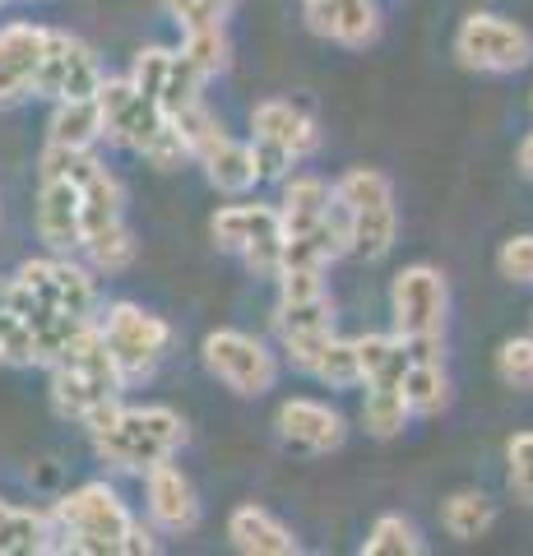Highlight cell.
I'll return each instance as SVG.
<instances>
[{
    "mask_svg": "<svg viewBox=\"0 0 533 556\" xmlns=\"http://www.w3.org/2000/svg\"><path fill=\"white\" fill-rule=\"evenodd\" d=\"M89 437L102 464L122 468V473H149L153 464L172 459L186 441V422L181 413H172L163 404H149V408H102L98 417H89Z\"/></svg>",
    "mask_w": 533,
    "mask_h": 556,
    "instance_id": "6da1fadb",
    "label": "cell"
},
{
    "mask_svg": "<svg viewBox=\"0 0 533 556\" xmlns=\"http://www.w3.org/2000/svg\"><path fill=\"white\" fill-rule=\"evenodd\" d=\"M122 390H126V376L116 367L98 320L51 362V408L71 417V422H89L102 408L122 404Z\"/></svg>",
    "mask_w": 533,
    "mask_h": 556,
    "instance_id": "7a4b0ae2",
    "label": "cell"
},
{
    "mask_svg": "<svg viewBox=\"0 0 533 556\" xmlns=\"http://www.w3.org/2000/svg\"><path fill=\"white\" fill-rule=\"evenodd\" d=\"M79 251L98 274H122L135 260L122 181L93 159V149L79 153Z\"/></svg>",
    "mask_w": 533,
    "mask_h": 556,
    "instance_id": "3957f363",
    "label": "cell"
},
{
    "mask_svg": "<svg viewBox=\"0 0 533 556\" xmlns=\"http://www.w3.org/2000/svg\"><path fill=\"white\" fill-rule=\"evenodd\" d=\"M98 112H102V135L116 139L122 149L140 153L144 163L172 172L186 159V144L172 116L153 102L149 93H140L130 79H102L98 84Z\"/></svg>",
    "mask_w": 533,
    "mask_h": 556,
    "instance_id": "277c9868",
    "label": "cell"
},
{
    "mask_svg": "<svg viewBox=\"0 0 533 556\" xmlns=\"http://www.w3.org/2000/svg\"><path fill=\"white\" fill-rule=\"evenodd\" d=\"M56 525V552H84V556H130L135 515L107 482H84L51 510Z\"/></svg>",
    "mask_w": 533,
    "mask_h": 556,
    "instance_id": "5b68a950",
    "label": "cell"
},
{
    "mask_svg": "<svg viewBox=\"0 0 533 556\" xmlns=\"http://www.w3.org/2000/svg\"><path fill=\"white\" fill-rule=\"evenodd\" d=\"M334 204L348 228V255L385 260L394 237H399V208H394V186L385 172L353 167L334 181Z\"/></svg>",
    "mask_w": 533,
    "mask_h": 556,
    "instance_id": "8992f818",
    "label": "cell"
},
{
    "mask_svg": "<svg viewBox=\"0 0 533 556\" xmlns=\"http://www.w3.org/2000/svg\"><path fill=\"white\" fill-rule=\"evenodd\" d=\"M394 334L404 339L408 357H441L445 353V311L450 288L432 265H408L390 288Z\"/></svg>",
    "mask_w": 533,
    "mask_h": 556,
    "instance_id": "52a82bcc",
    "label": "cell"
},
{
    "mask_svg": "<svg viewBox=\"0 0 533 556\" xmlns=\"http://www.w3.org/2000/svg\"><path fill=\"white\" fill-rule=\"evenodd\" d=\"M172 126H177L181 144H186V159H195L204 167V177H210V186H218L223 195H246V190L261 181L255 149L223 130L204 102L186 108L181 116H172Z\"/></svg>",
    "mask_w": 533,
    "mask_h": 556,
    "instance_id": "ba28073f",
    "label": "cell"
},
{
    "mask_svg": "<svg viewBox=\"0 0 533 556\" xmlns=\"http://www.w3.org/2000/svg\"><path fill=\"white\" fill-rule=\"evenodd\" d=\"M79 153L84 149L47 144L38 167V237L51 255L79 251Z\"/></svg>",
    "mask_w": 533,
    "mask_h": 556,
    "instance_id": "9c48e42d",
    "label": "cell"
},
{
    "mask_svg": "<svg viewBox=\"0 0 533 556\" xmlns=\"http://www.w3.org/2000/svg\"><path fill=\"white\" fill-rule=\"evenodd\" d=\"M251 149H255V167H261V181L269 177H288L297 163H306L320 149V130L316 121L306 116L292 102H261L251 116Z\"/></svg>",
    "mask_w": 533,
    "mask_h": 556,
    "instance_id": "30bf717a",
    "label": "cell"
},
{
    "mask_svg": "<svg viewBox=\"0 0 533 556\" xmlns=\"http://www.w3.org/2000/svg\"><path fill=\"white\" fill-rule=\"evenodd\" d=\"M210 232L223 251H232L255 278H279L283 269V223L274 204H228L218 208Z\"/></svg>",
    "mask_w": 533,
    "mask_h": 556,
    "instance_id": "8fae6325",
    "label": "cell"
},
{
    "mask_svg": "<svg viewBox=\"0 0 533 556\" xmlns=\"http://www.w3.org/2000/svg\"><path fill=\"white\" fill-rule=\"evenodd\" d=\"M98 329L107 339L126 386L140 376H153V367H158L163 353L172 348V325L135 302H112L107 311H98Z\"/></svg>",
    "mask_w": 533,
    "mask_h": 556,
    "instance_id": "7c38bea8",
    "label": "cell"
},
{
    "mask_svg": "<svg viewBox=\"0 0 533 556\" xmlns=\"http://www.w3.org/2000/svg\"><path fill=\"white\" fill-rule=\"evenodd\" d=\"M10 288L28 302L61 311V316H75V320H98V311H102L93 274L79 269L75 260H65V255L28 260V265H20V274L10 278Z\"/></svg>",
    "mask_w": 533,
    "mask_h": 556,
    "instance_id": "4fadbf2b",
    "label": "cell"
},
{
    "mask_svg": "<svg viewBox=\"0 0 533 556\" xmlns=\"http://www.w3.org/2000/svg\"><path fill=\"white\" fill-rule=\"evenodd\" d=\"M204 367L242 399L269 394L279 386V357H274L261 339L242 334V329H218V334L204 339Z\"/></svg>",
    "mask_w": 533,
    "mask_h": 556,
    "instance_id": "5bb4252c",
    "label": "cell"
},
{
    "mask_svg": "<svg viewBox=\"0 0 533 556\" xmlns=\"http://www.w3.org/2000/svg\"><path fill=\"white\" fill-rule=\"evenodd\" d=\"M455 56L483 75H510L533 61V38L529 28L502 20V14H469L455 33Z\"/></svg>",
    "mask_w": 533,
    "mask_h": 556,
    "instance_id": "9a60e30c",
    "label": "cell"
},
{
    "mask_svg": "<svg viewBox=\"0 0 533 556\" xmlns=\"http://www.w3.org/2000/svg\"><path fill=\"white\" fill-rule=\"evenodd\" d=\"M98 84H102V65H98L93 51L84 47L79 38H71V33L47 28L33 93H42L51 102H61V98H93Z\"/></svg>",
    "mask_w": 533,
    "mask_h": 556,
    "instance_id": "2e32d148",
    "label": "cell"
},
{
    "mask_svg": "<svg viewBox=\"0 0 533 556\" xmlns=\"http://www.w3.org/2000/svg\"><path fill=\"white\" fill-rule=\"evenodd\" d=\"M130 84L140 93H149L167 116H181L186 108H195L200 89H204V79L191 70V61H186L181 51H167V47H144L140 56H135Z\"/></svg>",
    "mask_w": 533,
    "mask_h": 556,
    "instance_id": "e0dca14e",
    "label": "cell"
},
{
    "mask_svg": "<svg viewBox=\"0 0 533 556\" xmlns=\"http://www.w3.org/2000/svg\"><path fill=\"white\" fill-rule=\"evenodd\" d=\"M144 496H149V515H153V525L158 529L191 533L200 525V496H195L191 478H186L172 459L153 464L144 473Z\"/></svg>",
    "mask_w": 533,
    "mask_h": 556,
    "instance_id": "ac0fdd59",
    "label": "cell"
},
{
    "mask_svg": "<svg viewBox=\"0 0 533 556\" xmlns=\"http://www.w3.org/2000/svg\"><path fill=\"white\" fill-rule=\"evenodd\" d=\"M302 14H306V28L339 47H367L381 33L376 0H302Z\"/></svg>",
    "mask_w": 533,
    "mask_h": 556,
    "instance_id": "d6986e66",
    "label": "cell"
},
{
    "mask_svg": "<svg viewBox=\"0 0 533 556\" xmlns=\"http://www.w3.org/2000/svg\"><path fill=\"white\" fill-rule=\"evenodd\" d=\"M42 42H47V28H38V24H5L0 28V108H10V102L33 93Z\"/></svg>",
    "mask_w": 533,
    "mask_h": 556,
    "instance_id": "ffe728a7",
    "label": "cell"
},
{
    "mask_svg": "<svg viewBox=\"0 0 533 556\" xmlns=\"http://www.w3.org/2000/svg\"><path fill=\"white\" fill-rule=\"evenodd\" d=\"M283 353L292 357V367L316 376L320 386L330 390H348L357 386V353H353V339H339L334 329L312 339H297V343H283Z\"/></svg>",
    "mask_w": 533,
    "mask_h": 556,
    "instance_id": "44dd1931",
    "label": "cell"
},
{
    "mask_svg": "<svg viewBox=\"0 0 533 556\" xmlns=\"http://www.w3.org/2000/svg\"><path fill=\"white\" fill-rule=\"evenodd\" d=\"M279 437L288 445L306 450V455H330V450L343 445L348 427L330 404H316V399H288L279 408Z\"/></svg>",
    "mask_w": 533,
    "mask_h": 556,
    "instance_id": "7402d4cb",
    "label": "cell"
},
{
    "mask_svg": "<svg viewBox=\"0 0 533 556\" xmlns=\"http://www.w3.org/2000/svg\"><path fill=\"white\" fill-rule=\"evenodd\" d=\"M228 538L237 552H251V556H297L302 552L292 529L279 525V519L261 506H237L228 519Z\"/></svg>",
    "mask_w": 533,
    "mask_h": 556,
    "instance_id": "603a6c76",
    "label": "cell"
},
{
    "mask_svg": "<svg viewBox=\"0 0 533 556\" xmlns=\"http://www.w3.org/2000/svg\"><path fill=\"white\" fill-rule=\"evenodd\" d=\"M353 353H357V386H367V390H404L408 348H404L399 334L353 339Z\"/></svg>",
    "mask_w": 533,
    "mask_h": 556,
    "instance_id": "cb8c5ba5",
    "label": "cell"
},
{
    "mask_svg": "<svg viewBox=\"0 0 533 556\" xmlns=\"http://www.w3.org/2000/svg\"><path fill=\"white\" fill-rule=\"evenodd\" d=\"M334 208V186H325L320 177H292L283 186V204H279V223L283 237H302L320 228Z\"/></svg>",
    "mask_w": 533,
    "mask_h": 556,
    "instance_id": "d4e9b609",
    "label": "cell"
},
{
    "mask_svg": "<svg viewBox=\"0 0 533 556\" xmlns=\"http://www.w3.org/2000/svg\"><path fill=\"white\" fill-rule=\"evenodd\" d=\"M102 139V112L98 98H61L47 126V144L56 149H93Z\"/></svg>",
    "mask_w": 533,
    "mask_h": 556,
    "instance_id": "484cf974",
    "label": "cell"
},
{
    "mask_svg": "<svg viewBox=\"0 0 533 556\" xmlns=\"http://www.w3.org/2000/svg\"><path fill=\"white\" fill-rule=\"evenodd\" d=\"M56 552V525L51 515L5 506L0 510V556H42Z\"/></svg>",
    "mask_w": 533,
    "mask_h": 556,
    "instance_id": "4316f807",
    "label": "cell"
},
{
    "mask_svg": "<svg viewBox=\"0 0 533 556\" xmlns=\"http://www.w3.org/2000/svg\"><path fill=\"white\" fill-rule=\"evenodd\" d=\"M404 399H408L413 417H436L445 404H450V376H445L441 357H408Z\"/></svg>",
    "mask_w": 533,
    "mask_h": 556,
    "instance_id": "83f0119b",
    "label": "cell"
},
{
    "mask_svg": "<svg viewBox=\"0 0 533 556\" xmlns=\"http://www.w3.org/2000/svg\"><path fill=\"white\" fill-rule=\"evenodd\" d=\"M181 56L191 61V70L200 79H214L228 70L232 61V42H228V28L223 24H210V28H191L181 33Z\"/></svg>",
    "mask_w": 533,
    "mask_h": 556,
    "instance_id": "f1b7e54d",
    "label": "cell"
},
{
    "mask_svg": "<svg viewBox=\"0 0 533 556\" xmlns=\"http://www.w3.org/2000/svg\"><path fill=\"white\" fill-rule=\"evenodd\" d=\"M492 519H496V506L483 496V492H455L450 501H445V510H441V525L450 538H483L492 529Z\"/></svg>",
    "mask_w": 533,
    "mask_h": 556,
    "instance_id": "f546056e",
    "label": "cell"
},
{
    "mask_svg": "<svg viewBox=\"0 0 533 556\" xmlns=\"http://www.w3.org/2000/svg\"><path fill=\"white\" fill-rule=\"evenodd\" d=\"M408 417L413 413H408L404 390H367V399H363V427L371 431V437H381V441L399 437Z\"/></svg>",
    "mask_w": 533,
    "mask_h": 556,
    "instance_id": "4dcf8cb0",
    "label": "cell"
},
{
    "mask_svg": "<svg viewBox=\"0 0 533 556\" xmlns=\"http://www.w3.org/2000/svg\"><path fill=\"white\" fill-rule=\"evenodd\" d=\"M418 552H422V538L404 515H381L363 543V556H418Z\"/></svg>",
    "mask_w": 533,
    "mask_h": 556,
    "instance_id": "1f68e13d",
    "label": "cell"
},
{
    "mask_svg": "<svg viewBox=\"0 0 533 556\" xmlns=\"http://www.w3.org/2000/svg\"><path fill=\"white\" fill-rule=\"evenodd\" d=\"M172 24H177L181 33L191 28H210V24H223L232 14V0H163Z\"/></svg>",
    "mask_w": 533,
    "mask_h": 556,
    "instance_id": "d6a6232c",
    "label": "cell"
},
{
    "mask_svg": "<svg viewBox=\"0 0 533 556\" xmlns=\"http://www.w3.org/2000/svg\"><path fill=\"white\" fill-rule=\"evenodd\" d=\"M496 376L510 390H533V339H506L496 353Z\"/></svg>",
    "mask_w": 533,
    "mask_h": 556,
    "instance_id": "836d02e7",
    "label": "cell"
},
{
    "mask_svg": "<svg viewBox=\"0 0 533 556\" xmlns=\"http://www.w3.org/2000/svg\"><path fill=\"white\" fill-rule=\"evenodd\" d=\"M510 492L533 506V431L510 441Z\"/></svg>",
    "mask_w": 533,
    "mask_h": 556,
    "instance_id": "e575fe53",
    "label": "cell"
},
{
    "mask_svg": "<svg viewBox=\"0 0 533 556\" xmlns=\"http://www.w3.org/2000/svg\"><path fill=\"white\" fill-rule=\"evenodd\" d=\"M496 265H502V274L515 278V283H533V237H510L502 255H496Z\"/></svg>",
    "mask_w": 533,
    "mask_h": 556,
    "instance_id": "d590c367",
    "label": "cell"
},
{
    "mask_svg": "<svg viewBox=\"0 0 533 556\" xmlns=\"http://www.w3.org/2000/svg\"><path fill=\"white\" fill-rule=\"evenodd\" d=\"M520 167H524V177L533 181V135H529L524 144H520Z\"/></svg>",
    "mask_w": 533,
    "mask_h": 556,
    "instance_id": "8d00e7d4",
    "label": "cell"
},
{
    "mask_svg": "<svg viewBox=\"0 0 533 556\" xmlns=\"http://www.w3.org/2000/svg\"><path fill=\"white\" fill-rule=\"evenodd\" d=\"M0 311H5V283H0Z\"/></svg>",
    "mask_w": 533,
    "mask_h": 556,
    "instance_id": "74e56055",
    "label": "cell"
},
{
    "mask_svg": "<svg viewBox=\"0 0 533 556\" xmlns=\"http://www.w3.org/2000/svg\"><path fill=\"white\" fill-rule=\"evenodd\" d=\"M0 510H5V501H0Z\"/></svg>",
    "mask_w": 533,
    "mask_h": 556,
    "instance_id": "f35d334b",
    "label": "cell"
},
{
    "mask_svg": "<svg viewBox=\"0 0 533 556\" xmlns=\"http://www.w3.org/2000/svg\"><path fill=\"white\" fill-rule=\"evenodd\" d=\"M0 5H5V0H0Z\"/></svg>",
    "mask_w": 533,
    "mask_h": 556,
    "instance_id": "ab89813d",
    "label": "cell"
}]
</instances>
